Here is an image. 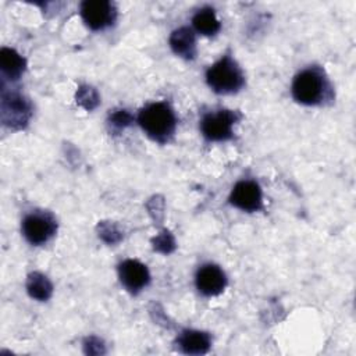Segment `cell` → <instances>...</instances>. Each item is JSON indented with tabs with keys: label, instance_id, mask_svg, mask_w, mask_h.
Listing matches in <instances>:
<instances>
[{
	"label": "cell",
	"instance_id": "obj_11",
	"mask_svg": "<svg viewBox=\"0 0 356 356\" xmlns=\"http://www.w3.org/2000/svg\"><path fill=\"white\" fill-rule=\"evenodd\" d=\"M170 46L175 54L184 58H193L196 53V42L192 29L186 26L175 29L170 36Z\"/></svg>",
	"mask_w": 356,
	"mask_h": 356
},
{
	"label": "cell",
	"instance_id": "obj_9",
	"mask_svg": "<svg viewBox=\"0 0 356 356\" xmlns=\"http://www.w3.org/2000/svg\"><path fill=\"white\" fill-rule=\"evenodd\" d=\"M118 275L122 285L131 291L138 292L147 285L150 275L145 264L138 260H125L118 267Z\"/></svg>",
	"mask_w": 356,
	"mask_h": 356
},
{
	"label": "cell",
	"instance_id": "obj_4",
	"mask_svg": "<svg viewBox=\"0 0 356 356\" xmlns=\"http://www.w3.org/2000/svg\"><path fill=\"white\" fill-rule=\"evenodd\" d=\"M235 114L229 110L209 113L203 117L200 128L209 140H225L232 136Z\"/></svg>",
	"mask_w": 356,
	"mask_h": 356
},
{
	"label": "cell",
	"instance_id": "obj_7",
	"mask_svg": "<svg viewBox=\"0 0 356 356\" xmlns=\"http://www.w3.org/2000/svg\"><path fill=\"white\" fill-rule=\"evenodd\" d=\"M229 202L245 211H256L261 207V191L253 181L238 182L229 196Z\"/></svg>",
	"mask_w": 356,
	"mask_h": 356
},
{
	"label": "cell",
	"instance_id": "obj_13",
	"mask_svg": "<svg viewBox=\"0 0 356 356\" xmlns=\"http://www.w3.org/2000/svg\"><path fill=\"white\" fill-rule=\"evenodd\" d=\"M195 29L203 35H214L220 29V21L216 17V13L210 7L200 8L192 18Z\"/></svg>",
	"mask_w": 356,
	"mask_h": 356
},
{
	"label": "cell",
	"instance_id": "obj_16",
	"mask_svg": "<svg viewBox=\"0 0 356 356\" xmlns=\"http://www.w3.org/2000/svg\"><path fill=\"white\" fill-rule=\"evenodd\" d=\"M111 121H113V124H115V125H128L129 124V121H131V115L125 111V110H120V111H117V113H114L113 114V117H111Z\"/></svg>",
	"mask_w": 356,
	"mask_h": 356
},
{
	"label": "cell",
	"instance_id": "obj_5",
	"mask_svg": "<svg viewBox=\"0 0 356 356\" xmlns=\"http://www.w3.org/2000/svg\"><path fill=\"white\" fill-rule=\"evenodd\" d=\"M81 15L90 29H103L113 24L115 8L106 0H86L81 4Z\"/></svg>",
	"mask_w": 356,
	"mask_h": 356
},
{
	"label": "cell",
	"instance_id": "obj_14",
	"mask_svg": "<svg viewBox=\"0 0 356 356\" xmlns=\"http://www.w3.org/2000/svg\"><path fill=\"white\" fill-rule=\"evenodd\" d=\"M26 288H28L29 295L39 300H46L51 295V284L40 273H33L29 275Z\"/></svg>",
	"mask_w": 356,
	"mask_h": 356
},
{
	"label": "cell",
	"instance_id": "obj_2",
	"mask_svg": "<svg viewBox=\"0 0 356 356\" xmlns=\"http://www.w3.org/2000/svg\"><path fill=\"white\" fill-rule=\"evenodd\" d=\"M206 79L209 86L217 93H232L243 85L241 68L228 56L222 57L207 70Z\"/></svg>",
	"mask_w": 356,
	"mask_h": 356
},
{
	"label": "cell",
	"instance_id": "obj_10",
	"mask_svg": "<svg viewBox=\"0 0 356 356\" xmlns=\"http://www.w3.org/2000/svg\"><path fill=\"white\" fill-rule=\"evenodd\" d=\"M210 343L211 342L209 334L196 330H185L178 338V345L181 350L189 355L206 353L210 348Z\"/></svg>",
	"mask_w": 356,
	"mask_h": 356
},
{
	"label": "cell",
	"instance_id": "obj_8",
	"mask_svg": "<svg viewBox=\"0 0 356 356\" xmlns=\"http://www.w3.org/2000/svg\"><path fill=\"white\" fill-rule=\"evenodd\" d=\"M227 278L224 271L216 264H204L196 273V286L206 296H216L224 291Z\"/></svg>",
	"mask_w": 356,
	"mask_h": 356
},
{
	"label": "cell",
	"instance_id": "obj_12",
	"mask_svg": "<svg viewBox=\"0 0 356 356\" xmlns=\"http://www.w3.org/2000/svg\"><path fill=\"white\" fill-rule=\"evenodd\" d=\"M0 64H1L3 72L11 79H17L22 74L24 67H25L24 58L15 50L8 49V47L1 49Z\"/></svg>",
	"mask_w": 356,
	"mask_h": 356
},
{
	"label": "cell",
	"instance_id": "obj_6",
	"mask_svg": "<svg viewBox=\"0 0 356 356\" xmlns=\"http://www.w3.org/2000/svg\"><path fill=\"white\" fill-rule=\"evenodd\" d=\"M56 231V221L46 213H32L22 221L24 236L32 245L44 243Z\"/></svg>",
	"mask_w": 356,
	"mask_h": 356
},
{
	"label": "cell",
	"instance_id": "obj_1",
	"mask_svg": "<svg viewBox=\"0 0 356 356\" xmlns=\"http://www.w3.org/2000/svg\"><path fill=\"white\" fill-rule=\"evenodd\" d=\"M138 121L143 131L153 139L164 142L175 129L174 111L165 103H152L140 110Z\"/></svg>",
	"mask_w": 356,
	"mask_h": 356
},
{
	"label": "cell",
	"instance_id": "obj_3",
	"mask_svg": "<svg viewBox=\"0 0 356 356\" xmlns=\"http://www.w3.org/2000/svg\"><path fill=\"white\" fill-rule=\"evenodd\" d=\"M324 93V81L318 71L305 70L299 72L292 83V95L302 104H316Z\"/></svg>",
	"mask_w": 356,
	"mask_h": 356
},
{
	"label": "cell",
	"instance_id": "obj_15",
	"mask_svg": "<svg viewBox=\"0 0 356 356\" xmlns=\"http://www.w3.org/2000/svg\"><path fill=\"white\" fill-rule=\"evenodd\" d=\"M11 111V118L10 122H25L26 117H28V107L24 102V99H21L19 96H11L10 100H7L6 97L3 99V114Z\"/></svg>",
	"mask_w": 356,
	"mask_h": 356
}]
</instances>
